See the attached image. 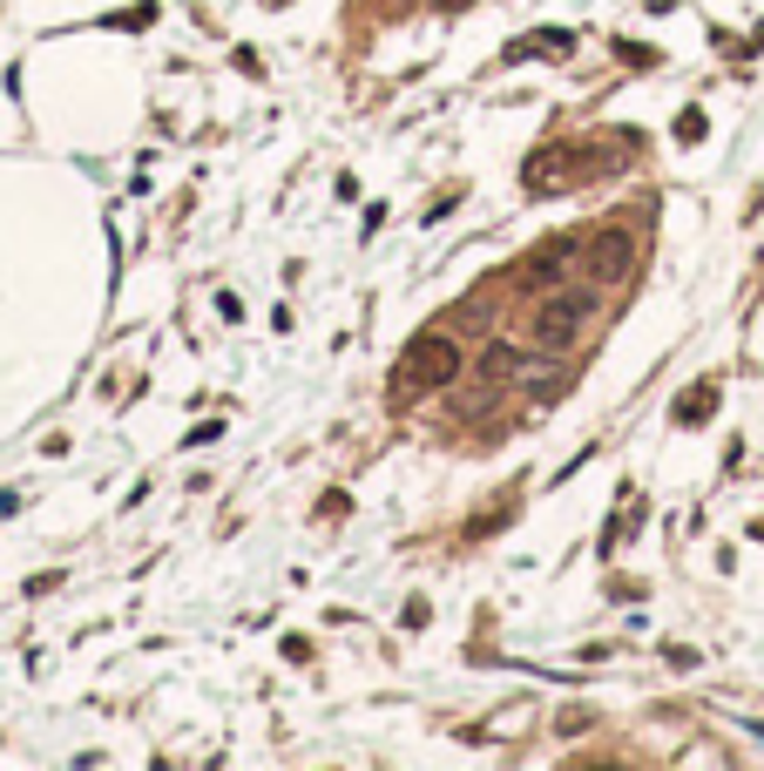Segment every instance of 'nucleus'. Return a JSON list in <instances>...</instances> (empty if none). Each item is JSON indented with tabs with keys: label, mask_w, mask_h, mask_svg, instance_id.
Instances as JSON below:
<instances>
[{
	"label": "nucleus",
	"mask_w": 764,
	"mask_h": 771,
	"mask_svg": "<svg viewBox=\"0 0 764 771\" xmlns=\"http://www.w3.org/2000/svg\"><path fill=\"white\" fill-rule=\"evenodd\" d=\"M521 177H528L535 190H561V183L575 177V149L569 143H548V149H535L528 162H521Z\"/></svg>",
	"instance_id": "obj_5"
},
{
	"label": "nucleus",
	"mask_w": 764,
	"mask_h": 771,
	"mask_svg": "<svg viewBox=\"0 0 764 771\" xmlns=\"http://www.w3.org/2000/svg\"><path fill=\"white\" fill-rule=\"evenodd\" d=\"M460 345L447 332H420L407 345V365H399V393H440V386H454L460 379Z\"/></svg>",
	"instance_id": "obj_2"
},
{
	"label": "nucleus",
	"mask_w": 764,
	"mask_h": 771,
	"mask_svg": "<svg viewBox=\"0 0 764 771\" xmlns=\"http://www.w3.org/2000/svg\"><path fill=\"white\" fill-rule=\"evenodd\" d=\"M623 277H636V237L602 230L595 237V284H623Z\"/></svg>",
	"instance_id": "obj_4"
},
{
	"label": "nucleus",
	"mask_w": 764,
	"mask_h": 771,
	"mask_svg": "<svg viewBox=\"0 0 764 771\" xmlns=\"http://www.w3.org/2000/svg\"><path fill=\"white\" fill-rule=\"evenodd\" d=\"M602 311V284H561V292H548L528 318V339L535 352H561V345H575L589 332V318Z\"/></svg>",
	"instance_id": "obj_1"
},
{
	"label": "nucleus",
	"mask_w": 764,
	"mask_h": 771,
	"mask_svg": "<svg viewBox=\"0 0 764 771\" xmlns=\"http://www.w3.org/2000/svg\"><path fill=\"white\" fill-rule=\"evenodd\" d=\"M710 406H717V386H691V393L676 399V420H683V427H697V420L710 413Z\"/></svg>",
	"instance_id": "obj_6"
},
{
	"label": "nucleus",
	"mask_w": 764,
	"mask_h": 771,
	"mask_svg": "<svg viewBox=\"0 0 764 771\" xmlns=\"http://www.w3.org/2000/svg\"><path fill=\"white\" fill-rule=\"evenodd\" d=\"M569 48H575V41H569V34H561V27H548L541 41H521V48H514V55H569Z\"/></svg>",
	"instance_id": "obj_7"
},
{
	"label": "nucleus",
	"mask_w": 764,
	"mask_h": 771,
	"mask_svg": "<svg viewBox=\"0 0 764 771\" xmlns=\"http://www.w3.org/2000/svg\"><path fill=\"white\" fill-rule=\"evenodd\" d=\"M575 243H548V251H535L528 264H521V284H528V292H561V284H575Z\"/></svg>",
	"instance_id": "obj_3"
}]
</instances>
